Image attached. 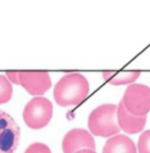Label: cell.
Returning a JSON list of instances; mask_svg holds the SVG:
<instances>
[{
  "label": "cell",
  "mask_w": 150,
  "mask_h": 153,
  "mask_svg": "<svg viewBox=\"0 0 150 153\" xmlns=\"http://www.w3.org/2000/svg\"><path fill=\"white\" fill-rule=\"evenodd\" d=\"M117 121L120 128L127 134H136L143 130L146 123L147 115L137 116L126 110L122 100L117 107Z\"/></svg>",
  "instance_id": "ba28073f"
},
{
  "label": "cell",
  "mask_w": 150,
  "mask_h": 153,
  "mask_svg": "<svg viewBox=\"0 0 150 153\" xmlns=\"http://www.w3.org/2000/svg\"><path fill=\"white\" fill-rule=\"evenodd\" d=\"M53 115V105L44 97H34L26 105L23 111V119L33 129L46 127Z\"/></svg>",
  "instance_id": "3957f363"
},
{
  "label": "cell",
  "mask_w": 150,
  "mask_h": 153,
  "mask_svg": "<svg viewBox=\"0 0 150 153\" xmlns=\"http://www.w3.org/2000/svg\"><path fill=\"white\" fill-rule=\"evenodd\" d=\"M81 150H96L93 137L85 129L74 128L69 130L63 138V153H75Z\"/></svg>",
  "instance_id": "8992f818"
},
{
  "label": "cell",
  "mask_w": 150,
  "mask_h": 153,
  "mask_svg": "<svg viewBox=\"0 0 150 153\" xmlns=\"http://www.w3.org/2000/svg\"><path fill=\"white\" fill-rule=\"evenodd\" d=\"M13 86L10 81L3 75H0V104L7 103L13 96Z\"/></svg>",
  "instance_id": "8fae6325"
},
{
  "label": "cell",
  "mask_w": 150,
  "mask_h": 153,
  "mask_svg": "<svg viewBox=\"0 0 150 153\" xmlns=\"http://www.w3.org/2000/svg\"><path fill=\"white\" fill-rule=\"evenodd\" d=\"M20 140V128L15 120L0 110V153H14Z\"/></svg>",
  "instance_id": "5b68a950"
},
{
  "label": "cell",
  "mask_w": 150,
  "mask_h": 153,
  "mask_svg": "<svg viewBox=\"0 0 150 153\" xmlns=\"http://www.w3.org/2000/svg\"><path fill=\"white\" fill-rule=\"evenodd\" d=\"M139 153H150V130L144 131L138 141Z\"/></svg>",
  "instance_id": "7c38bea8"
},
{
  "label": "cell",
  "mask_w": 150,
  "mask_h": 153,
  "mask_svg": "<svg viewBox=\"0 0 150 153\" xmlns=\"http://www.w3.org/2000/svg\"><path fill=\"white\" fill-rule=\"evenodd\" d=\"M90 92L87 78L79 73L62 76L54 88V99L61 107L76 106L83 102Z\"/></svg>",
  "instance_id": "6da1fadb"
},
{
  "label": "cell",
  "mask_w": 150,
  "mask_h": 153,
  "mask_svg": "<svg viewBox=\"0 0 150 153\" xmlns=\"http://www.w3.org/2000/svg\"><path fill=\"white\" fill-rule=\"evenodd\" d=\"M75 153H97L95 151H92V150H81V151H78L77 152Z\"/></svg>",
  "instance_id": "9a60e30c"
},
{
  "label": "cell",
  "mask_w": 150,
  "mask_h": 153,
  "mask_svg": "<svg viewBox=\"0 0 150 153\" xmlns=\"http://www.w3.org/2000/svg\"><path fill=\"white\" fill-rule=\"evenodd\" d=\"M19 82L31 95H43L52 85L47 71H19Z\"/></svg>",
  "instance_id": "52a82bcc"
},
{
  "label": "cell",
  "mask_w": 150,
  "mask_h": 153,
  "mask_svg": "<svg viewBox=\"0 0 150 153\" xmlns=\"http://www.w3.org/2000/svg\"><path fill=\"white\" fill-rule=\"evenodd\" d=\"M140 71H103V77L106 82L113 85H127L134 82L140 76Z\"/></svg>",
  "instance_id": "30bf717a"
},
{
  "label": "cell",
  "mask_w": 150,
  "mask_h": 153,
  "mask_svg": "<svg viewBox=\"0 0 150 153\" xmlns=\"http://www.w3.org/2000/svg\"><path fill=\"white\" fill-rule=\"evenodd\" d=\"M122 102L131 114L137 116L147 115L150 111V88L144 85L133 84L126 88Z\"/></svg>",
  "instance_id": "277c9868"
},
{
  "label": "cell",
  "mask_w": 150,
  "mask_h": 153,
  "mask_svg": "<svg viewBox=\"0 0 150 153\" xmlns=\"http://www.w3.org/2000/svg\"><path fill=\"white\" fill-rule=\"evenodd\" d=\"M25 153H51V151L44 143H34L26 150Z\"/></svg>",
  "instance_id": "4fadbf2b"
},
{
  "label": "cell",
  "mask_w": 150,
  "mask_h": 153,
  "mask_svg": "<svg viewBox=\"0 0 150 153\" xmlns=\"http://www.w3.org/2000/svg\"><path fill=\"white\" fill-rule=\"evenodd\" d=\"M117 106L104 104L95 108L88 119V127L90 132L101 137H110L120 131L117 121Z\"/></svg>",
  "instance_id": "7a4b0ae2"
},
{
  "label": "cell",
  "mask_w": 150,
  "mask_h": 153,
  "mask_svg": "<svg viewBox=\"0 0 150 153\" xmlns=\"http://www.w3.org/2000/svg\"><path fill=\"white\" fill-rule=\"evenodd\" d=\"M103 153H137V151L131 138L124 135H118L107 140Z\"/></svg>",
  "instance_id": "9c48e42d"
},
{
  "label": "cell",
  "mask_w": 150,
  "mask_h": 153,
  "mask_svg": "<svg viewBox=\"0 0 150 153\" xmlns=\"http://www.w3.org/2000/svg\"><path fill=\"white\" fill-rule=\"evenodd\" d=\"M6 76L8 77V80L15 85H20L19 82V71H6Z\"/></svg>",
  "instance_id": "5bb4252c"
}]
</instances>
